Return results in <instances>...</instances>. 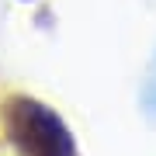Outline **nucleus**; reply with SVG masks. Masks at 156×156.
I'll return each mask as SVG.
<instances>
[{
    "label": "nucleus",
    "mask_w": 156,
    "mask_h": 156,
    "mask_svg": "<svg viewBox=\"0 0 156 156\" xmlns=\"http://www.w3.org/2000/svg\"><path fill=\"white\" fill-rule=\"evenodd\" d=\"M4 135L14 156H80L69 125L31 94H11L0 104Z\"/></svg>",
    "instance_id": "f257e3e1"
},
{
    "label": "nucleus",
    "mask_w": 156,
    "mask_h": 156,
    "mask_svg": "<svg viewBox=\"0 0 156 156\" xmlns=\"http://www.w3.org/2000/svg\"><path fill=\"white\" fill-rule=\"evenodd\" d=\"M139 104L149 122H156V52L149 59V69H146V80H142V90H139Z\"/></svg>",
    "instance_id": "f03ea898"
}]
</instances>
